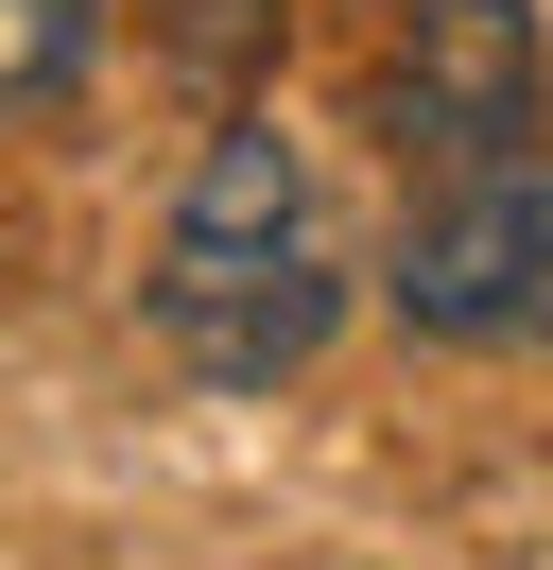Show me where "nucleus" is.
<instances>
[{
	"instance_id": "nucleus-5",
	"label": "nucleus",
	"mask_w": 553,
	"mask_h": 570,
	"mask_svg": "<svg viewBox=\"0 0 553 570\" xmlns=\"http://www.w3.org/2000/svg\"><path fill=\"white\" fill-rule=\"evenodd\" d=\"M138 18H156V52H173V70L242 87V70L276 52V18H294V0H138Z\"/></svg>"
},
{
	"instance_id": "nucleus-1",
	"label": "nucleus",
	"mask_w": 553,
	"mask_h": 570,
	"mask_svg": "<svg viewBox=\"0 0 553 570\" xmlns=\"http://www.w3.org/2000/svg\"><path fill=\"white\" fill-rule=\"evenodd\" d=\"M156 328L191 381H294L311 346L346 328V259H329V190L276 121H225L156 243Z\"/></svg>"
},
{
	"instance_id": "nucleus-4",
	"label": "nucleus",
	"mask_w": 553,
	"mask_h": 570,
	"mask_svg": "<svg viewBox=\"0 0 553 570\" xmlns=\"http://www.w3.org/2000/svg\"><path fill=\"white\" fill-rule=\"evenodd\" d=\"M87 36H104V0H0V121L87 87Z\"/></svg>"
},
{
	"instance_id": "nucleus-3",
	"label": "nucleus",
	"mask_w": 553,
	"mask_h": 570,
	"mask_svg": "<svg viewBox=\"0 0 553 570\" xmlns=\"http://www.w3.org/2000/svg\"><path fill=\"white\" fill-rule=\"evenodd\" d=\"M518 121H553L536 0H415L398 52H380V139H398V174H433V156H467V139H518Z\"/></svg>"
},
{
	"instance_id": "nucleus-2",
	"label": "nucleus",
	"mask_w": 553,
	"mask_h": 570,
	"mask_svg": "<svg viewBox=\"0 0 553 570\" xmlns=\"http://www.w3.org/2000/svg\"><path fill=\"white\" fill-rule=\"evenodd\" d=\"M380 294H398V328H433V346H536L553 328V121L433 156L415 208H398Z\"/></svg>"
}]
</instances>
